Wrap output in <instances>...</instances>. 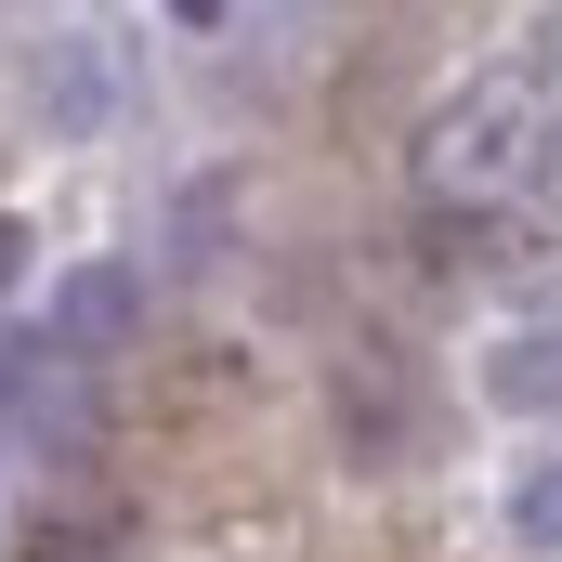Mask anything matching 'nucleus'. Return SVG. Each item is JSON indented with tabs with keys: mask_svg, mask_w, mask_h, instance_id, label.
Here are the masks:
<instances>
[{
	"mask_svg": "<svg viewBox=\"0 0 562 562\" xmlns=\"http://www.w3.org/2000/svg\"><path fill=\"white\" fill-rule=\"evenodd\" d=\"M13 288H26V236L0 223V301H13Z\"/></svg>",
	"mask_w": 562,
	"mask_h": 562,
	"instance_id": "7",
	"label": "nucleus"
},
{
	"mask_svg": "<svg viewBox=\"0 0 562 562\" xmlns=\"http://www.w3.org/2000/svg\"><path fill=\"white\" fill-rule=\"evenodd\" d=\"M105 105H119V40L105 26H53L26 53V119L53 144H79V132H105Z\"/></svg>",
	"mask_w": 562,
	"mask_h": 562,
	"instance_id": "2",
	"label": "nucleus"
},
{
	"mask_svg": "<svg viewBox=\"0 0 562 562\" xmlns=\"http://www.w3.org/2000/svg\"><path fill=\"white\" fill-rule=\"evenodd\" d=\"M510 524H524V550H562V458H537V471H524Z\"/></svg>",
	"mask_w": 562,
	"mask_h": 562,
	"instance_id": "6",
	"label": "nucleus"
},
{
	"mask_svg": "<svg viewBox=\"0 0 562 562\" xmlns=\"http://www.w3.org/2000/svg\"><path fill=\"white\" fill-rule=\"evenodd\" d=\"M484 393H497V406H562V327H524V340H497Z\"/></svg>",
	"mask_w": 562,
	"mask_h": 562,
	"instance_id": "4",
	"label": "nucleus"
},
{
	"mask_svg": "<svg viewBox=\"0 0 562 562\" xmlns=\"http://www.w3.org/2000/svg\"><path fill=\"white\" fill-rule=\"evenodd\" d=\"M537 170H550V92H537L524 66L458 79L419 119V196L431 210H510Z\"/></svg>",
	"mask_w": 562,
	"mask_h": 562,
	"instance_id": "1",
	"label": "nucleus"
},
{
	"mask_svg": "<svg viewBox=\"0 0 562 562\" xmlns=\"http://www.w3.org/2000/svg\"><path fill=\"white\" fill-rule=\"evenodd\" d=\"M132 314H144L132 262H79V276L53 288V353H66V367H105V353L132 340Z\"/></svg>",
	"mask_w": 562,
	"mask_h": 562,
	"instance_id": "3",
	"label": "nucleus"
},
{
	"mask_svg": "<svg viewBox=\"0 0 562 562\" xmlns=\"http://www.w3.org/2000/svg\"><path fill=\"white\" fill-rule=\"evenodd\" d=\"M340 431H353L367 458H393V431H406V406H393L380 380H340Z\"/></svg>",
	"mask_w": 562,
	"mask_h": 562,
	"instance_id": "5",
	"label": "nucleus"
}]
</instances>
